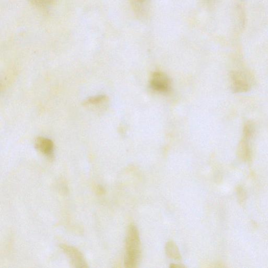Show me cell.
<instances>
[{
	"label": "cell",
	"instance_id": "cell-5",
	"mask_svg": "<svg viewBox=\"0 0 268 268\" xmlns=\"http://www.w3.org/2000/svg\"><path fill=\"white\" fill-rule=\"evenodd\" d=\"M37 150L49 159L53 157L54 153V145L52 141L47 138L40 137L35 141Z\"/></svg>",
	"mask_w": 268,
	"mask_h": 268
},
{
	"label": "cell",
	"instance_id": "cell-2",
	"mask_svg": "<svg viewBox=\"0 0 268 268\" xmlns=\"http://www.w3.org/2000/svg\"><path fill=\"white\" fill-rule=\"evenodd\" d=\"M150 86L155 91L162 93H167L171 87L170 78L166 74L161 72L155 73L152 77Z\"/></svg>",
	"mask_w": 268,
	"mask_h": 268
},
{
	"label": "cell",
	"instance_id": "cell-1",
	"mask_svg": "<svg viewBox=\"0 0 268 268\" xmlns=\"http://www.w3.org/2000/svg\"><path fill=\"white\" fill-rule=\"evenodd\" d=\"M141 257V244L139 232L135 225L131 224L128 227L126 238L125 266L137 267Z\"/></svg>",
	"mask_w": 268,
	"mask_h": 268
},
{
	"label": "cell",
	"instance_id": "cell-6",
	"mask_svg": "<svg viewBox=\"0 0 268 268\" xmlns=\"http://www.w3.org/2000/svg\"><path fill=\"white\" fill-rule=\"evenodd\" d=\"M233 90L235 92H246L250 89V86L245 78L239 73H234L232 76Z\"/></svg>",
	"mask_w": 268,
	"mask_h": 268
},
{
	"label": "cell",
	"instance_id": "cell-11",
	"mask_svg": "<svg viewBox=\"0 0 268 268\" xmlns=\"http://www.w3.org/2000/svg\"><path fill=\"white\" fill-rule=\"evenodd\" d=\"M205 3L208 6H212L216 3L217 0H205Z\"/></svg>",
	"mask_w": 268,
	"mask_h": 268
},
{
	"label": "cell",
	"instance_id": "cell-4",
	"mask_svg": "<svg viewBox=\"0 0 268 268\" xmlns=\"http://www.w3.org/2000/svg\"><path fill=\"white\" fill-rule=\"evenodd\" d=\"M61 248L66 255L68 256L73 265L76 267H88L83 254L77 248L65 245L61 246Z\"/></svg>",
	"mask_w": 268,
	"mask_h": 268
},
{
	"label": "cell",
	"instance_id": "cell-9",
	"mask_svg": "<svg viewBox=\"0 0 268 268\" xmlns=\"http://www.w3.org/2000/svg\"><path fill=\"white\" fill-rule=\"evenodd\" d=\"M254 126L251 123H247L244 128V139L248 140L250 139L254 132Z\"/></svg>",
	"mask_w": 268,
	"mask_h": 268
},
{
	"label": "cell",
	"instance_id": "cell-12",
	"mask_svg": "<svg viewBox=\"0 0 268 268\" xmlns=\"http://www.w3.org/2000/svg\"><path fill=\"white\" fill-rule=\"evenodd\" d=\"M170 266L171 267H183V265H177V264H171V265Z\"/></svg>",
	"mask_w": 268,
	"mask_h": 268
},
{
	"label": "cell",
	"instance_id": "cell-7",
	"mask_svg": "<svg viewBox=\"0 0 268 268\" xmlns=\"http://www.w3.org/2000/svg\"><path fill=\"white\" fill-rule=\"evenodd\" d=\"M165 249L166 254L169 258L177 260L181 259L178 247L173 241H169L167 243Z\"/></svg>",
	"mask_w": 268,
	"mask_h": 268
},
{
	"label": "cell",
	"instance_id": "cell-3",
	"mask_svg": "<svg viewBox=\"0 0 268 268\" xmlns=\"http://www.w3.org/2000/svg\"><path fill=\"white\" fill-rule=\"evenodd\" d=\"M152 0H129L134 14L140 20L148 18L151 7Z\"/></svg>",
	"mask_w": 268,
	"mask_h": 268
},
{
	"label": "cell",
	"instance_id": "cell-10",
	"mask_svg": "<svg viewBox=\"0 0 268 268\" xmlns=\"http://www.w3.org/2000/svg\"><path fill=\"white\" fill-rule=\"evenodd\" d=\"M106 100L105 96H98L87 99L85 104L96 105L103 102Z\"/></svg>",
	"mask_w": 268,
	"mask_h": 268
},
{
	"label": "cell",
	"instance_id": "cell-8",
	"mask_svg": "<svg viewBox=\"0 0 268 268\" xmlns=\"http://www.w3.org/2000/svg\"><path fill=\"white\" fill-rule=\"evenodd\" d=\"M30 3L38 8H46L49 6L55 0H29Z\"/></svg>",
	"mask_w": 268,
	"mask_h": 268
}]
</instances>
